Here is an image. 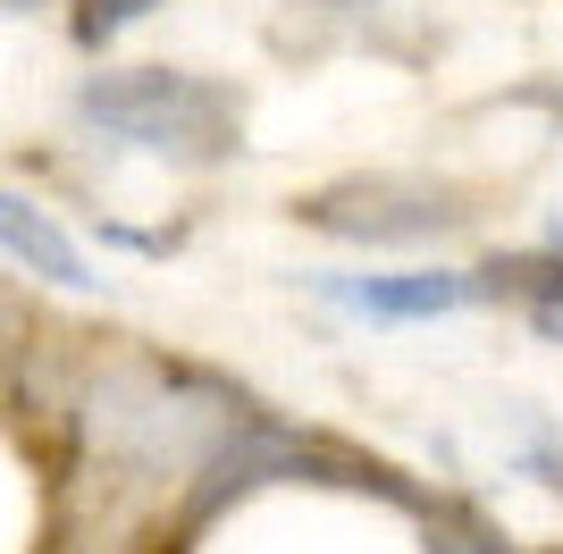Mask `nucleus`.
Masks as SVG:
<instances>
[{
    "mask_svg": "<svg viewBox=\"0 0 563 554\" xmlns=\"http://www.w3.org/2000/svg\"><path fill=\"white\" fill-rule=\"evenodd\" d=\"M152 9H161V0H85V9H76V43L101 51V43H118L126 25H143Z\"/></svg>",
    "mask_w": 563,
    "mask_h": 554,
    "instance_id": "nucleus-8",
    "label": "nucleus"
},
{
    "mask_svg": "<svg viewBox=\"0 0 563 554\" xmlns=\"http://www.w3.org/2000/svg\"><path fill=\"white\" fill-rule=\"evenodd\" d=\"M295 210L329 235H353V244H429V235H454L471 219L446 185H421V177H353Z\"/></svg>",
    "mask_w": 563,
    "mask_h": 554,
    "instance_id": "nucleus-3",
    "label": "nucleus"
},
{
    "mask_svg": "<svg viewBox=\"0 0 563 554\" xmlns=\"http://www.w3.org/2000/svg\"><path fill=\"white\" fill-rule=\"evenodd\" d=\"M320 295L362 320H438L496 295V269H412V277H320Z\"/></svg>",
    "mask_w": 563,
    "mask_h": 554,
    "instance_id": "nucleus-4",
    "label": "nucleus"
},
{
    "mask_svg": "<svg viewBox=\"0 0 563 554\" xmlns=\"http://www.w3.org/2000/svg\"><path fill=\"white\" fill-rule=\"evenodd\" d=\"M76 118L101 135L135 143V152H168V160H228L235 152V92L211 76H177V68H135V76H93L76 92Z\"/></svg>",
    "mask_w": 563,
    "mask_h": 554,
    "instance_id": "nucleus-2",
    "label": "nucleus"
},
{
    "mask_svg": "<svg viewBox=\"0 0 563 554\" xmlns=\"http://www.w3.org/2000/svg\"><path fill=\"white\" fill-rule=\"evenodd\" d=\"M505 286L530 295L539 336H555V345H563V261H496V295H505Z\"/></svg>",
    "mask_w": 563,
    "mask_h": 554,
    "instance_id": "nucleus-7",
    "label": "nucleus"
},
{
    "mask_svg": "<svg viewBox=\"0 0 563 554\" xmlns=\"http://www.w3.org/2000/svg\"><path fill=\"white\" fill-rule=\"evenodd\" d=\"M547 244H555V253H563V219H555V228H547Z\"/></svg>",
    "mask_w": 563,
    "mask_h": 554,
    "instance_id": "nucleus-9",
    "label": "nucleus"
},
{
    "mask_svg": "<svg viewBox=\"0 0 563 554\" xmlns=\"http://www.w3.org/2000/svg\"><path fill=\"white\" fill-rule=\"evenodd\" d=\"M387 9L396 0H286L278 25H269V51H286V59H329V51H396V59H412V34H387Z\"/></svg>",
    "mask_w": 563,
    "mask_h": 554,
    "instance_id": "nucleus-5",
    "label": "nucleus"
},
{
    "mask_svg": "<svg viewBox=\"0 0 563 554\" xmlns=\"http://www.w3.org/2000/svg\"><path fill=\"white\" fill-rule=\"evenodd\" d=\"M0 235H9V253H18L25 269H43L51 286H76V295H85V286H101V277L85 269V253H76V244L51 228V219L25 202V193H9V202H0Z\"/></svg>",
    "mask_w": 563,
    "mask_h": 554,
    "instance_id": "nucleus-6",
    "label": "nucleus"
},
{
    "mask_svg": "<svg viewBox=\"0 0 563 554\" xmlns=\"http://www.w3.org/2000/svg\"><path fill=\"white\" fill-rule=\"evenodd\" d=\"M235 437H244V412H235L211 378H194V369L126 362V369H101L93 395H85V445H93L101 462L143 470V479L211 470Z\"/></svg>",
    "mask_w": 563,
    "mask_h": 554,
    "instance_id": "nucleus-1",
    "label": "nucleus"
}]
</instances>
